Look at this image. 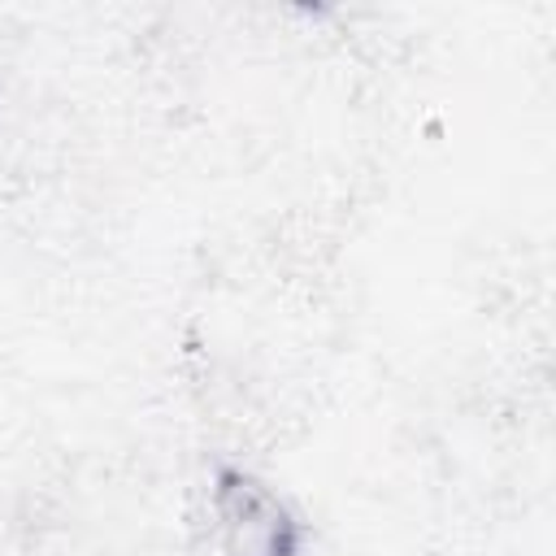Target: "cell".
I'll use <instances>...</instances> for the list:
<instances>
[{
  "label": "cell",
  "instance_id": "obj_1",
  "mask_svg": "<svg viewBox=\"0 0 556 556\" xmlns=\"http://www.w3.org/2000/svg\"><path fill=\"white\" fill-rule=\"evenodd\" d=\"M217 517L230 556H295V530L282 504L252 478L226 473L217 486Z\"/></svg>",
  "mask_w": 556,
  "mask_h": 556
}]
</instances>
